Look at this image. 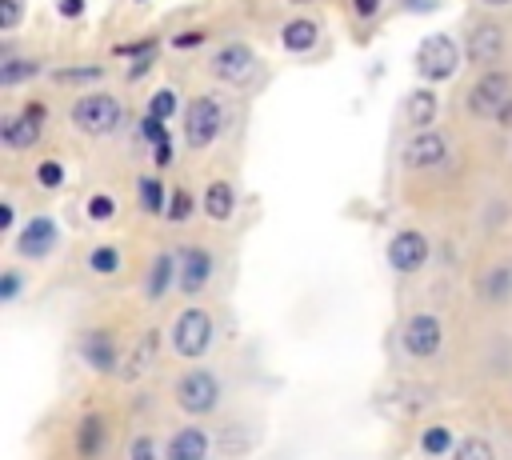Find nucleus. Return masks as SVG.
Wrapping results in <instances>:
<instances>
[{"label":"nucleus","mask_w":512,"mask_h":460,"mask_svg":"<svg viewBox=\"0 0 512 460\" xmlns=\"http://www.w3.org/2000/svg\"><path fill=\"white\" fill-rule=\"evenodd\" d=\"M156 56H160V48H156V52H148V56H136V64H132V72H128V76H132V80H136V76H144V72L152 68V60H156Z\"/></svg>","instance_id":"44"},{"label":"nucleus","mask_w":512,"mask_h":460,"mask_svg":"<svg viewBox=\"0 0 512 460\" xmlns=\"http://www.w3.org/2000/svg\"><path fill=\"white\" fill-rule=\"evenodd\" d=\"M296 4H304V0H296Z\"/></svg>","instance_id":"49"},{"label":"nucleus","mask_w":512,"mask_h":460,"mask_svg":"<svg viewBox=\"0 0 512 460\" xmlns=\"http://www.w3.org/2000/svg\"><path fill=\"white\" fill-rule=\"evenodd\" d=\"M448 156H452V140H448L444 132H436V128H428V132H408V140H404V148H400V160H404V168H412V172L440 168V164H448Z\"/></svg>","instance_id":"18"},{"label":"nucleus","mask_w":512,"mask_h":460,"mask_svg":"<svg viewBox=\"0 0 512 460\" xmlns=\"http://www.w3.org/2000/svg\"><path fill=\"white\" fill-rule=\"evenodd\" d=\"M452 460H500V456H496V444L484 432H468L460 440V448L452 452Z\"/></svg>","instance_id":"33"},{"label":"nucleus","mask_w":512,"mask_h":460,"mask_svg":"<svg viewBox=\"0 0 512 460\" xmlns=\"http://www.w3.org/2000/svg\"><path fill=\"white\" fill-rule=\"evenodd\" d=\"M508 100H512V72L492 68V72H480V76H476V84H472L468 96H464V108H468V116H476V120H496Z\"/></svg>","instance_id":"14"},{"label":"nucleus","mask_w":512,"mask_h":460,"mask_svg":"<svg viewBox=\"0 0 512 460\" xmlns=\"http://www.w3.org/2000/svg\"><path fill=\"white\" fill-rule=\"evenodd\" d=\"M68 120H72V128L84 132V136H112V132L120 128V120H124V104H120L112 92L92 88V92H84V96L72 100Z\"/></svg>","instance_id":"4"},{"label":"nucleus","mask_w":512,"mask_h":460,"mask_svg":"<svg viewBox=\"0 0 512 460\" xmlns=\"http://www.w3.org/2000/svg\"><path fill=\"white\" fill-rule=\"evenodd\" d=\"M472 292H476V300H480L484 308H492V312L508 308V304H512V260H496V264H488L484 272H476Z\"/></svg>","instance_id":"20"},{"label":"nucleus","mask_w":512,"mask_h":460,"mask_svg":"<svg viewBox=\"0 0 512 460\" xmlns=\"http://www.w3.org/2000/svg\"><path fill=\"white\" fill-rule=\"evenodd\" d=\"M444 344H448V324H444L440 312H432V308H416V312H408V316L400 320L396 348H400L404 360H412V364H428V360H436V356L444 352Z\"/></svg>","instance_id":"3"},{"label":"nucleus","mask_w":512,"mask_h":460,"mask_svg":"<svg viewBox=\"0 0 512 460\" xmlns=\"http://www.w3.org/2000/svg\"><path fill=\"white\" fill-rule=\"evenodd\" d=\"M28 284H32V276L20 264H4L0 268V308H16L28 292Z\"/></svg>","instance_id":"30"},{"label":"nucleus","mask_w":512,"mask_h":460,"mask_svg":"<svg viewBox=\"0 0 512 460\" xmlns=\"http://www.w3.org/2000/svg\"><path fill=\"white\" fill-rule=\"evenodd\" d=\"M24 20V0H0V32H16Z\"/></svg>","instance_id":"37"},{"label":"nucleus","mask_w":512,"mask_h":460,"mask_svg":"<svg viewBox=\"0 0 512 460\" xmlns=\"http://www.w3.org/2000/svg\"><path fill=\"white\" fill-rule=\"evenodd\" d=\"M176 268H180V296L200 300L216 280V252L208 244H180L176 248Z\"/></svg>","instance_id":"12"},{"label":"nucleus","mask_w":512,"mask_h":460,"mask_svg":"<svg viewBox=\"0 0 512 460\" xmlns=\"http://www.w3.org/2000/svg\"><path fill=\"white\" fill-rule=\"evenodd\" d=\"M84 216H88L92 224H108V220L116 216V196H108V192H92V196L84 200Z\"/></svg>","instance_id":"34"},{"label":"nucleus","mask_w":512,"mask_h":460,"mask_svg":"<svg viewBox=\"0 0 512 460\" xmlns=\"http://www.w3.org/2000/svg\"><path fill=\"white\" fill-rule=\"evenodd\" d=\"M168 200H172V188L160 180V172L136 176V204L144 216H168Z\"/></svg>","instance_id":"26"},{"label":"nucleus","mask_w":512,"mask_h":460,"mask_svg":"<svg viewBox=\"0 0 512 460\" xmlns=\"http://www.w3.org/2000/svg\"><path fill=\"white\" fill-rule=\"evenodd\" d=\"M168 396H172V408L180 412V420H200V424H208L212 416L224 412L228 380H224V372L212 368V364H184V372H176Z\"/></svg>","instance_id":"1"},{"label":"nucleus","mask_w":512,"mask_h":460,"mask_svg":"<svg viewBox=\"0 0 512 460\" xmlns=\"http://www.w3.org/2000/svg\"><path fill=\"white\" fill-rule=\"evenodd\" d=\"M52 80H56V84H68V88L100 84V80H104V64H68V68H56Z\"/></svg>","instance_id":"31"},{"label":"nucleus","mask_w":512,"mask_h":460,"mask_svg":"<svg viewBox=\"0 0 512 460\" xmlns=\"http://www.w3.org/2000/svg\"><path fill=\"white\" fill-rule=\"evenodd\" d=\"M172 292H180V268H176V248H160L148 256L144 276H140V296L148 304H164Z\"/></svg>","instance_id":"17"},{"label":"nucleus","mask_w":512,"mask_h":460,"mask_svg":"<svg viewBox=\"0 0 512 460\" xmlns=\"http://www.w3.org/2000/svg\"><path fill=\"white\" fill-rule=\"evenodd\" d=\"M180 120H184V144L192 152H204L224 132V104H220L216 92H200V96H192L184 104V116Z\"/></svg>","instance_id":"7"},{"label":"nucleus","mask_w":512,"mask_h":460,"mask_svg":"<svg viewBox=\"0 0 512 460\" xmlns=\"http://www.w3.org/2000/svg\"><path fill=\"white\" fill-rule=\"evenodd\" d=\"M44 120H48V108L40 100H28L20 112H4L0 120V144L8 152H28L40 144V132H44Z\"/></svg>","instance_id":"16"},{"label":"nucleus","mask_w":512,"mask_h":460,"mask_svg":"<svg viewBox=\"0 0 512 460\" xmlns=\"http://www.w3.org/2000/svg\"><path fill=\"white\" fill-rule=\"evenodd\" d=\"M200 212L212 220V224H228L232 216H236V188H232V180H212L208 188H204V196H200Z\"/></svg>","instance_id":"25"},{"label":"nucleus","mask_w":512,"mask_h":460,"mask_svg":"<svg viewBox=\"0 0 512 460\" xmlns=\"http://www.w3.org/2000/svg\"><path fill=\"white\" fill-rule=\"evenodd\" d=\"M20 228H16V204L12 200H0V236L12 240Z\"/></svg>","instance_id":"39"},{"label":"nucleus","mask_w":512,"mask_h":460,"mask_svg":"<svg viewBox=\"0 0 512 460\" xmlns=\"http://www.w3.org/2000/svg\"><path fill=\"white\" fill-rule=\"evenodd\" d=\"M124 352H128V348H124L120 332L108 328V324H92V328H84V332L76 336V356H80V364H84L88 372H96V376H120Z\"/></svg>","instance_id":"5"},{"label":"nucleus","mask_w":512,"mask_h":460,"mask_svg":"<svg viewBox=\"0 0 512 460\" xmlns=\"http://www.w3.org/2000/svg\"><path fill=\"white\" fill-rule=\"evenodd\" d=\"M216 332L220 328H216L212 308L200 300H188L168 324V352L184 364H204L208 352L216 348Z\"/></svg>","instance_id":"2"},{"label":"nucleus","mask_w":512,"mask_h":460,"mask_svg":"<svg viewBox=\"0 0 512 460\" xmlns=\"http://www.w3.org/2000/svg\"><path fill=\"white\" fill-rule=\"evenodd\" d=\"M196 208H200V200L192 196V188L176 184V188H172V200H168V216H164V220L180 228V224H188V220L196 216Z\"/></svg>","instance_id":"32"},{"label":"nucleus","mask_w":512,"mask_h":460,"mask_svg":"<svg viewBox=\"0 0 512 460\" xmlns=\"http://www.w3.org/2000/svg\"><path fill=\"white\" fill-rule=\"evenodd\" d=\"M36 184H40L44 192H56V188L64 184V164H60V160H40V164H36Z\"/></svg>","instance_id":"36"},{"label":"nucleus","mask_w":512,"mask_h":460,"mask_svg":"<svg viewBox=\"0 0 512 460\" xmlns=\"http://www.w3.org/2000/svg\"><path fill=\"white\" fill-rule=\"evenodd\" d=\"M504 48H508L504 28H500L496 20H480V24H472V28H468L464 60H468V64H476V68H484V72H492V68L500 64Z\"/></svg>","instance_id":"19"},{"label":"nucleus","mask_w":512,"mask_h":460,"mask_svg":"<svg viewBox=\"0 0 512 460\" xmlns=\"http://www.w3.org/2000/svg\"><path fill=\"white\" fill-rule=\"evenodd\" d=\"M164 136H168V124L144 112V120H140V140H148V144H160Z\"/></svg>","instance_id":"38"},{"label":"nucleus","mask_w":512,"mask_h":460,"mask_svg":"<svg viewBox=\"0 0 512 460\" xmlns=\"http://www.w3.org/2000/svg\"><path fill=\"white\" fill-rule=\"evenodd\" d=\"M280 44H284V52H292V56L316 52V44H320V20H312V16H292V20H284Z\"/></svg>","instance_id":"23"},{"label":"nucleus","mask_w":512,"mask_h":460,"mask_svg":"<svg viewBox=\"0 0 512 460\" xmlns=\"http://www.w3.org/2000/svg\"><path fill=\"white\" fill-rule=\"evenodd\" d=\"M164 340H168V332H160L156 324L140 328L136 340H128V352H124V364H120V376H116V380H124L128 388L144 384V380L156 372V360H160Z\"/></svg>","instance_id":"13"},{"label":"nucleus","mask_w":512,"mask_h":460,"mask_svg":"<svg viewBox=\"0 0 512 460\" xmlns=\"http://www.w3.org/2000/svg\"><path fill=\"white\" fill-rule=\"evenodd\" d=\"M348 4H352V16L356 20H372L384 8V0H348Z\"/></svg>","instance_id":"41"},{"label":"nucleus","mask_w":512,"mask_h":460,"mask_svg":"<svg viewBox=\"0 0 512 460\" xmlns=\"http://www.w3.org/2000/svg\"><path fill=\"white\" fill-rule=\"evenodd\" d=\"M112 420L104 408H84L72 424V436H68V448H72V460H108L112 456Z\"/></svg>","instance_id":"8"},{"label":"nucleus","mask_w":512,"mask_h":460,"mask_svg":"<svg viewBox=\"0 0 512 460\" xmlns=\"http://www.w3.org/2000/svg\"><path fill=\"white\" fill-rule=\"evenodd\" d=\"M152 164H156L160 172H164V168L172 164V136H164L160 144H152Z\"/></svg>","instance_id":"40"},{"label":"nucleus","mask_w":512,"mask_h":460,"mask_svg":"<svg viewBox=\"0 0 512 460\" xmlns=\"http://www.w3.org/2000/svg\"><path fill=\"white\" fill-rule=\"evenodd\" d=\"M148 116H156V120H172L176 116V92L168 88V84H160L156 92H152V100H148Z\"/></svg>","instance_id":"35"},{"label":"nucleus","mask_w":512,"mask_h":460,"mask_svg":"<svg viewBox=\"0 0 512 460\" xmlns=\"http://www.w3.org/2000/svg\"><path fill=\"white\" fill-rule=\"evenodd\" d=\"M124 460H168L164 452V436L152 428H136L124 444Z\"/></svg>","instance_id":"29"},{"label":"nucleus","mask_w":512,"mask_h":460,"mask_svg":"<svg viewBox=\"0 0 512 460\" xmlns=\"http://www.w3.org/2000/svg\"><path fill=\"white\" fill-rule=\"evenodd\" d=\"M56 8H60L64 20H80V16H84V0H60Z\"/></svg>","instance_id":"43"},{"label":"nucleus","mask_w":512,"mask_h":460,"mask_svg":"<svg viewBox=\"0 0 512 460\" xmlns=\"http://www.w3.org/2000/svg\"><path fill=\"white\" fill-rule=\"evenodd\" d=\"M84 268L100 280H112L124 272V248L116 240H96L88 252H84Z\"/></svg>","instance_id":"27"},{"label":"nucleus","mask_w":512,"mask_h":460,"mask_svg":"<svg viewBox=\"0 0 512 460\" xmlns=\"http://www.w3.org/2000/svg\"><path fill=\"white\" fill-rule=\"evenodd\" d=\"M416 76L428 80V84H440V80H452L464 64V44H456L448 32H428L420 44H416Z\"/></svg>","instance_id":"6"},{"label":"nucleus","mask_w":512,"mask_h":460,"mask_svg":"<svg viewBox=\"0 0 512 460\" xmlns=\"http://www.w3.org/2000/svg\"><path fill=\"white\" fill-rule=\"evenodd\" d=\"M480 4H488V8H508L512 0H480Z\"/></svg>","instance_id":"47"},{"label":"nucleus","mask_w":512,"mask_h":460,"mask_svg":"<svg viewBox=\"0 0 512 460\" xmlns=\"http://www.w3.org/2000/svg\"><path fill=\"white\" fill-rule=\"evenodd\" d=\"M40 72H44L40 60L20 56L16 48H0V88H20V84H28Z\"/></svg>","instance_id":"28"},{"label":"nucleus","mask_w":512,"mask_h":460,"mask_svg":"<svg viewBox=\"0 0 512 460\" xmlns=\"http://www.w3.org/2000/svg\"><path fill=\"white\" fill-rule=\"evenodd\" d=\"M12 256L16 260H24V264H40V260H48L56 248H60V224H56V216H48V212H32L24 224H20V232L12 236Z\"/></svg>","instance_id":"9"},{"label":"nucleus","mask_w":512,"mask_h":460,"mask_svg":"<svg viewBox=\"0 0 512 460\" xmlns=\"http://www.w3.org/2000/svg\"><path fill=\"white\" fill-rule=\"evenodd\" d=\"M440 116V96L432 88H412L408 100H404V124L412 132H428Z\"/></svg>","instance_id":"24"},{"label":"nucleus","mask_w":512,"mask_h":460,"mask_svg":"<svg viewBox=\"0 0 512 460\" xmlns=\"http://www.w3.org/2000/svg\"><path fill=\"white\" fill-rule=\"evenodd\" d=\"M460 432L452 428V424H444V420H436V424H424L420 432H416V452L424 456V460H452V452L460 448Z\"/></svg>","instance_id":"21"},{"label":"nucleus","mask_w":512,"mask_h":460,"mask_svg":"<svg viewBox=\"0 0 512 460\" xmlns=\"http://www.w3.org/2000/svg\"><path fill=\"white\" fill-rule=\"evenodd\" d=\"M164 452L168 460H212L216 452V428L200 420H180L176 428L164 432Z\"/></svg>","instance_id":"15"},{"label":"nucleus","mask_w":512,"mask_h":460,"mask_svg":"<svg viewBox=\"0 0 512 460\" xmlns=\"http://www.w3.org/2000/svg\"><path fill=\"white\" fill-rule=\"evenodd\" d=\"M256 444H260V436H256L244 420H224V424L216 428V452H220L224 460H244L248 452H256Z\"/></svg>","instance_id":"22"},{"label":"nucleus","mask_w":512,"mask_h":460,"mask_svg":"<svg viewBox=\"0 0 512 460\" xmlns=\"http://www.w3.org/2000/svg\"><path fill=\"white\" fill-rule=\"evenodd\" d=\"M400 4H404L408 12H432V8L440 4V0H400Z\"/></svg>","instance_id":"45"},{"label":"nucleus","mask_w":512,"mask_h":460,"mask_svg":"<svg viewBox=\"0 0 512 460\" xmlns=\"http://www.w3.org/2000/svg\"><path fill=\"white\" fill-rule=\"evenodd\" d=\"M204 44V32H176L172 36V48H200Z\"/></svg>","instance_id":"42"},{"label":"nucleus","mask_w":512,"mask_h":460,"mask_svg":"<svg viewBox=\"0 0 512 460\" xmlns=\"http://www.w3.org/2000/svg\"><path fill=\"white\" fill-rule=\"evenodd\" d=\"M136 4H144V0H136Z\"/></svg>","instance_id":"48"},{"label":"nucleus","mask_w":512,"mask_h":460,"mask_svg":"<svg viewBox=\"0 0 512 460\" xmlns=\"http://www.w3.org/2000/svg\"><path fill=\"white\" fill-rule=\"evenodd\" d=\"M496 124H504V128H508V124H512V100H508V104H504V112H500V116H496Z\"/></svg>","instance_id":"46"},{"label":"nucleus","mask_w":512,"mask_h":460,"mask_svg":"<svg viewBox=\"0 0 512 460\" xmlns=\"http://www.w3.org/2000/svg\"><path fill=\"white\" fill-rule=\"evenodd\" d=\"M208 68L220 84H232V88H252L256 76H260V56L256 48H248L244 40H228L220 44L212 56H208Z\"/></svg>","instance_id":"10"},{"label":"nucleus","mask_w":512,"mask_h":460,"mask_svg":"<svg viewBox=\"0 0 512 460\" xmlns=\"http://www.w3.org/2000/svg\"><path fill=\"white\" fill-rule=\"evenodd\" d=\"M384 260L396 276H420L432 260V240L420 232V228H400L388 236L384 244Z\"/></svg>","instance_id":"11"}]
</instances>
